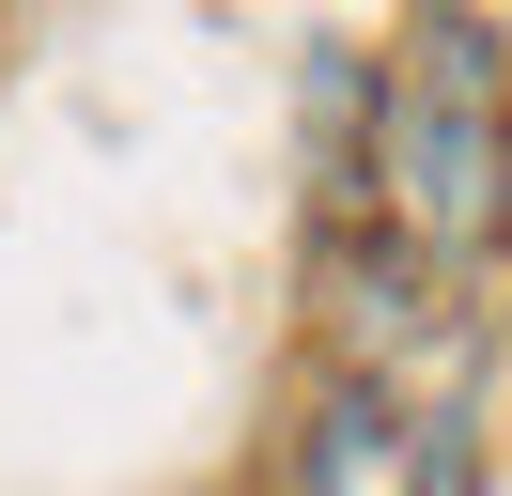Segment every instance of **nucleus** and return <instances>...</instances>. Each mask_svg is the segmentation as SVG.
<instances>
[]
</instances>
